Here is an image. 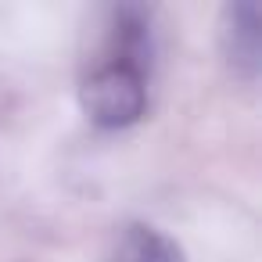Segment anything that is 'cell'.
<instances>
[{
	"instance_id": "6da1fadb",
	"label": "cell",
	"mask_w": 262,
	"mask_h": 262,
	"mask_svg": "<svg viewBox=\"0 0 262 262\" xmlns=\"http://www.w3.org/2000/svg\"><path fill=\"white\" fill-rule=\"evenodd\" d=\"M79 104H83V115L101 129H126V126L140 122V115L147 108L144 69L133 61H122V58L101 61L83 79Z\"/></svg>"
},
{
	"instance_id": "7a4b0ae2",
	"label": "cell",
	"mask_w": 262,
	"mask_h": 262,
	"mask_svg": "<svg viewBox=\"0 0 262 262\" xmlns=\"http://www.w3.org/2000/svg\"><path fill=\"white\" fill-rule=\"evenodd\" d=\"M219 51L226 58V65L244 76L255 79L258 65H262V15L251 0H233L219 15Z\"/></svg>"
},
{
	"instance_id": "3957f363",
	"label": "cell",
	"mask_w": 262,
	"mask_h": 262,
	"mask_svg": "<svg viewBox=\"0 0 262 262\" xmlns=\"http://www.w3.org/2000/svg\"><path fill=\"white\" fill-rule=\"evenodd\" d=\"M112 262H187V255L169 233L147 223H129L115 241Z\"/></svg>"
}]
</instances>
